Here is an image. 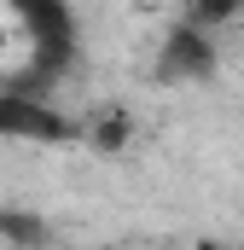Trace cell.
<instances>
[{"mask_svg": "<svg viewBox=\"0 0 244 250\" xmlns=\"http://www.w3.org/2000/svg\"><path fill=\"white\" fill-rule=\"evenodd\" d=\"M215 64H221L215 35H203V29H192V23H169V35L157 41L151 76L181 87V82H209V76H215Z\"/></svg>", "mask_w": 244, "mask_h": 250, "instance_id": "cell-1", "label": "cell"}, {"mask_svg": "<svg viewBox=\"0 0 244 250\" xmlns=\"http://www.w3.org/2000/svg\"><path fill=\"white\" fill-rule=\"evenodd\" d=\"M81 128L64 117L59 105H47V99H35V93H18V87H6L0 93V140H35V146H64V140H76Z\"/></svg>", "mask_w": 244, "mask_h": 250, "instance_id": "cell-2", "label": "cell"}, {"mask_svg": "<svg viewBox=\"0 0 244 250\" xmlns=\"http://www.w3.org/2000/svg\"><path fill=\"white\" fill-rule=\"evenodd\" d=\"M12 18H18V29L29 35V47H35V41H70V35H76V12H70L64 0H23Z\"/></svg>", "mask_w": 244, "mask_h": 250, "instance_id": "cell-3", "label": "cell"}, {"mask_svg": "<svg viewBox=\"0 0 244 250\" xmlns=\"http://www.w3.org/2000/svg\"><path fill=\"white\" fill-rule=\"evenodd\" d=\"M81 140L93 146V151H105V157H117V151H128L134 146V117L122 111V105H105L93 123L81 128Z\"/></svg>", "mask_w": 244, "mask_h": 250, "instance_id": "cell-4", "label": "cell"}, {"mask_svg": "<svg viewBox=\"0 0 244 250\" xmlns=\"http://www.w3.org/2000/svg\"><path fill=\"white\" fill-rule=\"evenodd\" d=\"M0 245L41 250V245H47V221H41L35 209H0Z\"/></svg>", "mask_w": 244, "mask_h": 250, "instance_id": "cell-5", "label": "cell"}, {"mask_svg": "<svg viewBox=\"0 0 244 250\" xmlns=\"http://www.w3.org/2000/svg\"><path fill=\"white\" fill-rule=\"evenodd\" d=\"M239 18V0H186L181 23H192V29H203V35H215L221 23H233Z\"/></svg>", "mask_w": 244, "mask_h": 250, "instance_id": "cell-6", "label": "cell"}, {"mask_svg": "<svg viewBox=\"0 0 244 250\" xmlns=\"http://www.w3.org/2000/svg\"><path fill=\"white\" fill-rule=\"evenodd\" d=\"M192 250H227V245H221V239H198Z\"/></svg>", "mask_w": 244, "mask_h": 250, "instance_id": "cell-7", "label": "cell"}, {"mask_svg": "<svg viewBox=\"0 0 244 250\" xmlns=\"http://www.w3.org/2000/svg\"><path fill=\"white\" fill-rule=\"evenodd\" d=\"M6 23H18V18H12V12H0V47H6Z\"/></svg>", "mask_w": 244, "mask_h": 250, "instance_id": "cell-8", "label": "cell"}]
</instances>
